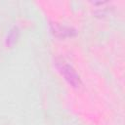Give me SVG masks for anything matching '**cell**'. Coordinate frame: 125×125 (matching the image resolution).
I'll return each mask as SVG.
<instances>
[{
	"label": "cell",
	"instance_id": "obj_1",
	"mask_svg": "<svg viewBox=\"0 0 125 125\" xmlns=\"http://www.w3.org/2000/svg\"><path fill=\"white\" fill-rule=\"evenodd\" d=\"M56 65H57V68L59 69V71L64 77V79L72 87L78 88L81 85L80 76L78 75V73L75 71V69L70 64H68L67 62H65L62 60H58L56 62Z\"/></svg>",
	"mask_w": 125,
	"mask_h": 125
},
{
	"label": "cell",
	"instance_id": "obj_2",
	"mask_svg": "<svg viewBox=\"0 0 125 125\" xmlns=\"http://www.w3.org/2000/svg\"><path fill=\"white\" fill-rule=\"evenodd\" d=\"M50 27H51V31L52 33L60 38H65V37H71L74 36L76 34V29L68 26V25H64V24H60L58 22H51L50 23Z\"/></svg>",
	"mask_w": 125,
	"mask_h": 125
},
{
	"label": "cell",
	"instance_id": "obj_3",
	"mask_svg": "<svg viewBox=\"0 0 125 125\" xmlns=\"http://www.w3.org/2000/svg\"><path fill=\"white\" fill-rule=\"evenodd\" d=\"M18 37H19V29H18L17 26H14L13 28H11V30L7 34V37H6V40H5L6 45L8 47H12L17 42Z\"/></svg>",
	"mask_w": 125,
	"mask_h": 125
}]
</instances>
